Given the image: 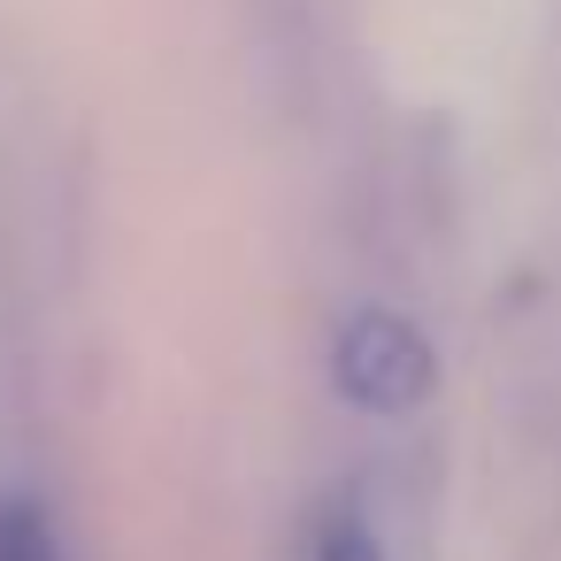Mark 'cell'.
<instances>
[{
    "mask_svg": "<svg viewBox=\"0 0 561 561\" xmlns=\"http://www.w3.org/2000/svg\"><path fill=\"white\" fill-rule=\"evenodd\" d=\"M331 369H339V385H346L354 408H415L431 392V346H423V331L400 323V316H385V308H369V316H354L339 331Z\"/></svg>",
    "mask_w": 561,
    "mask_h": 561,
    "instance_id": "1",
    "label": "cell"
},
{
    "mask_svg": "<svg viewBox=\"0 0 561 561\" xmlns=\"http://www.w3.org/2000/svg\"><path fill=\"white\" fill-rule=\"evenodd\" d=\"M0 561H70V553L32 500H0Z\"/></svg>",
    "mask_w": 561,
    "mask_h": 561,
    "instance_id": "2",
    "label": "cell"
},
{
    "mask_svg": "<svg viewBox=\"0 0 561 561\" xmlns=\"http://www.w3.org/2000/svg\"><path fill=\"white\" fill-rule=\"evenodd\" d=\"M308 561H385V546H377V530H369L362 515L331 507V515H316V530H308Z\"/></svg>",
    "mask_w": 561,
    "mask_h": 561,
    "instance_id": "3",
    "label": "cell"
}]
</instances>
